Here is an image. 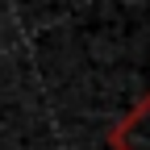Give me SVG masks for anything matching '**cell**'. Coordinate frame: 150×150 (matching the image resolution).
Segmentation results:
<instances>
[{"instance_id": "obj_1", "label": "cell", "mask_w": 150, "mask_h": 150, "mask_svg": "<svg viewBox=\"0 0 150 150\" xmlns=\"http://www.w3.org/2000/svg\"><path fill=\"white\" fill-rule=\"evenodd\" d=\"M117 142H121V150H150V100L121 125Z\"/></svg>"}]
</instances>
